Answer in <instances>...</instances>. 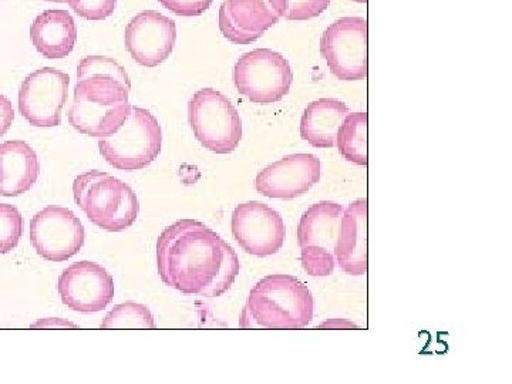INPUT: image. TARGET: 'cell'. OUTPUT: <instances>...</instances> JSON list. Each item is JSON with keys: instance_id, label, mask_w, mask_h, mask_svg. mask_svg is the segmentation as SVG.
Returning <instances> with one entry per match:
<instances>
[{"instance_id": "24", "label": "cell", "mask_w": 512, "mask_h": 384, "mask_svg": "<svg viewBox=\"0 0 512 384\" xmlns=\"http://www.w3.org/2000/svg\"><path fill=\"white\" fill-rule=\"evenodd\" d=\"M22 214L18 208L10 204H0V255L9 254L18 247L23 237Z\"/></svg>"}, {"instance_id": "20", "label": "cell", "mask_w": 512, "mask_h": 384, "mask_svg": "<svg viewBox=\"0 0 512 384\" xmlns=\"http://www.w3.org/2000/svg\"><path fill=\"white\" fill-rule=\"evenodd\" d=\"M130 111V103L106 107L90 103L83 97L74 94L73 104L69 111V123L80 134L100 140V138L116 134L127 120Z\"/></svg>"}, {"instance_id": "31", "label": "cell", "mask_w": 512, "mask_h": 384, "mask_svg": "<svg viewBox=\"0 0 512 384\" xmlns=\"http://www.w3.org/2000/svg\"><path fill=\"white\" fill-rule=\"evenodd\" d=\"M357 3H367V0H355Z\"/></svg>"}, {"instance_id": "17", "label": "cell", "mask_w": 512, "mask_h": 384, "mask_svg": "<svg viewBox=\"0 0 512 384\" xmlns=\"http://www.w3.org/2000/svg\"><path fill=\"white\" fill-rule=\"evenodd\" d=\"M367 205L366 198L353 201L340 220L335 258L340 271L353 276L367 274Z\"/></svg>"}, {"instance_id": "5", "label": "cell", "mask_w": 512, "mask_h": 384, "mask_svg": "<svg viewBox=\"0 0 512 384\" xmlns=\"http://www.w3.org/2000/svg\"><path fill=\"white\" fill-rule=\"evenodd\" d=\"M188 120L202 147L215 154H231L242 140V120L225 94L205 87L188 103Z\"/></svg>"}, {"instance_id": "3", "label": "cell", "mask_w": 512, "mask_h": 384, "mask_svg": "<svg viewBox=\"0 0 512 384\" xmlns=\"http://www.w3.org/2000/svg\"><path fill=\"white\" fill-rule=\"evenodd\" d=\"M73 194L77 207L104 231H126L140 214V201L133 188L104 171L80 174L74 180Z\"/></svg>"}, {"instance_id": "22", "label": "cell", "mask_w": 512, "mask_h": 384, "mask_svg": "<svg viewBox=\"0 0 512 384\" xmlns=\"http://www.w3.org/2000/svg\"><path fill=\"white\" fill-rule=\"evenodd\" d=\"M367 124H369V114L367 113H349L339 127L338 136H336V146L340 156L350 163L367 167L369 157H367Z\"/></svg>"}, {"instance_id": "27", "label": "cell", "mask_w": 512, "mask_h": 384, "mask_svg": "<svg viewBox=\"0 0 512 384\" xmlns=\"http://www.w3.org/2000/svg\"><path fill=\"white\" fill-rule=\"evenodd\" d=\"M158 2L174 15L194 18V16H201L202 13L207 12L214 0H158Z\"/></svg>"}, {"instance_id": "23", "label": "cell", "mask_w": 512, "mask_h": 384, "mask_svg": "<svg viewBox=\"0 0 512 384\" xmlns=\"http://www.w3.org/2000/svg\"><path fill=\"white\" fill-rule=\"evenodd\" d=\"M101 329H153L156 328V320L153 313L146 305L137 302L120 303L114 306L113 311L104 318Z\"/></svg>"}, {"instance_id": "8", "label": "cell", "mask_w": 512, "mask_h": 384, "mask_svg": "<svg viewBox=\"0 0 512 384\" xmlns=\"http://www.w3.org/2000/svg\"><path fill=\"white\" fill-rule=\"evenodd\" d=\"M320 53L330 72L342 82H359L367 77V20L342 18L325 30Z\"/></svg>"}, {"instance_id": "9", "label": "cell", "mask_w": 512, "mask_h": 384, "mask_svg": "<svg viewBox=\"0 0 512 384\" xmlns=\"http://www.w3.org/2000/svg\"><path fill=\"white\" fill-rule=\"evenodd\" d=\"M84 239L82 221L69 208L49 205L30 221V242L46 261H69L84 247Z\"/></svg>"}, {"instance_id": "12", "label": "cell", "mask_w": 512, "mask_h": 384, "mask_svg": "<svg viewBox=\"0 0 512 384\" xmlns=\"http://www.w3.org/2000/svg\"><path fill=\"white\" fill-rule=\"evenodd\" d=\"M57 291L64 305L74 312L104 311L114 299V279L103 266L80 261L64 269L57 282Z\"/></svg>"}, {"instance_id": "19", "label": "cell", "mask_w": 512, "mask_h": 384, "mask_svg": "<svg viewBox=\"0 0 512 384\" xmlns=\"http://www.w3.org/2000/svg\"><path fill=\"white\" fill-rule=\"evenodd\" d=\"M30 39L37 52L46 59H64L76 46L77 26L66 10H46L33 20Z\"/></svg>"}, {"instance_id": "15", "label": "cell", "mask_w": 512, "mask_h": 384, "mask_svg": "<svg viewBox=\"0 0 512 384\" xmlns=\"http://www.w3.org/2000/svg\"><path fill=\"white\" fill-rule=\"evenodd\" d=\"M131 80L117 60L106 56H87L77 64L74 94L100 106L128 103Z\"/></svg>"}, {"instance_id": "21", "label": "cell", "mask_w": 512, "mask_h": 384, "mask_svg": "<svg viewBox=\"0 0 512 384\" xmlns=\"http://www.w3.org/2000/svg\"><path fill=\"white\" fill-rule=\"evenodd\" d=\"M349 114V107L336 99L312 101L301 120V136L315 148L336 147V136L343 120Z\"/></svg>"}, {"instance_id": "6", "label": "cell", "mask_w": 512, "mask_h": 384, "mask_svg": "<svg viewBox=\"0 0 512 384\" xmlns=\"http://www.w3.org/2000/svg\"><path fill=\"white\" fill-rule=\"evenodd\" d=\"M345 208L338 202L311 205L298 225V245L303 269L311 276H329L336 266L335 248Z\"/></svg>"}, {"instance_id": "1", "label": "cell", "mask_w": 512, "mask_h": 384, "mask_svg": "<svg viewBox=\"0 0 512 384\" xmlns=\"http://www.w3.org/2000/svg\"><path fill=\"white\" fill-rule=\"evenodd\" d=\"M161 281L184 295L218 298L237 281L241 264L234 248L204 222L180 220L157 239Z\"/></svg>"}, {"instance_id": "30", "label": "cell", "mask_w": 512, "mask_h": 384, "mask_svg": "<svg viewBox=\"0 0 512 384\" xmlns=\"http://www.w3.org/2000/svg\"><path fill=\"white\" fill-rule=\"evenodd\" d=\"M46 2L66 3V0H46Z\"/></svg>"}, {"instance_id": "25", "label": "cell", "mask_w": 512, "mask_h": 384, "mask_svg": "<svg viewBox=\"0 0 512 384\" xmlns=\"http://www.w3.org/2000/svg\"><path fill=\"white\" fill-rule=\"evenodd\" d=\"M332 0H272L281 19L309 20L318 18L329 8Z\"/></svg>"}, {"instance_id": "18", "label": "cell", "mask_w": 512, "mask_h": 384, "mask_svg": "<svg viewBox=\"0 0 512 384\" xmlns=\"http://www.w3.org/2000/svg\"><path fill=\"white\" fill-rule=\"evenodd\" d=\"M40 175L36 151L22 140L0 144V195L20 197L32 190Z\"/></svg>"}, {"instance_id": "10", "label": "cell", "mask_w": 512, "mask_h": 384, "mask_svg": "<svg viewBox=\"0 0 512 384\" xmlns=\"http://www.w3.org/2000/svg\"><path fill=\"white\" fill-rule=\"evenodd\" d=\"M69 74L43 67L29 74L19 90V111L32 126H60L69 96Z\"/></svg>"}, {"instance_id": "2", "label": "cell", "mask_w": 512, "mask_h": 384, "mask_svg": "<svg viewBox=\"0 0 512 384\" xmlns=\"http://www.w3.org/2000/svg\"><path fill=\"white\" fill-rule=\"evenodd\" d=\"M312 292L298 278L265 276L251 289L242 312V326L265 329H303L313 319Z\"/></svg>"}, {"instance_id": "29", "label": "cell", "mask_w": 512, "mask_h": 384, "mask_svg": "<svg viewBox=\"0 0 512 384\" xmlns=\"http://www.w3.org/2000/svg\"><path fill=\"white\" fill-rule=\"evenodd\" d=\"M32 328H76V325L63 319H42L33 323Z\"/></svg>"}, {"instance_id": "4", "label": "cell", "mask_w": 512, "mask_h": 384, "mask_svg": "<svg viewBox=\"0 0 512 384\" xmlns=\"http://www.w3.org/2000/svg\"><path fill=\"white\" fill-rule=\"evenodd\" d=\"M161 147L163 131L156 116L134 106L116 134L99 140L101 157L120 171L144 170L160 156Z\"/></svg>"}, {"instance_id": "16", "label": "cell", "mask_w": 512, "mask_h": 384, "mask_svg": "<svg viewBox=\"0 0 512 384\" xmlns=\"http://www.w3.org/2000/svg\"><path fill=\"white\" fill-rule=\"evenodd\" d=\"M281 20L272 0H225L220 30L235 45H251Z\"/></svg>"}, {"instance_id": "14", "label": "cell", "mask_w": 512, "mask_h": 384, "mask_svg": "<svg viewBox=\"0 0 512 384\" xmlns=\"http://www.w3.org/2000/svg\"><path fill=\"white\" fill-rule=\"evenodd\" d=\"M322 164L313 154H289L259 171L255 188L259 194L276 200H293L319 183Z\"/></svg>"}, {"instance_id": "13", "label": "cell", "mask_w": 512, "mask_h": 384, "mask_svg": "<svg viewBox=\"0 0 512 384\" xmlns=\"http://www.w3.org/2000/svg\"><path fill=\"white\" fill-rule=\"evenodd\" d=\"M177 43V25L156 10H144L130 20L124 33V45L134 62L153 69L173 53Z\"/></svg>"}, {"instance_id": "7", "label": "cell", "mask_w": 512, "mask_h": 384, "mask_svg": "<svg viewBox=\"0 0 512 384\" xmlns=\"http://www.w3.org/2000/svg\"><path fill=\"white\" fill-rule=\"evenodd\" d=\"M234 83L239 94L251 103L269 106L291 92V64L272 49H255L239 57L234 67Z\"/></svg>"}, {"instance_id": "26", "label": "cell", "mask_w": 512, "mask_h": 384, "mask_svg": "<svg viewBox=\"0 0 512 384\" xmlns=\"http://www.w3.org/2000/svg\"><path fill=\"white\" fill-rule=\"evenodd\" d=\"M76 15L92 22L110 18L117 8V0H66Z\"/></svg>"}, {"instance_id": "28", "label": "cell", "mask_w": 512, "mask_h": 384, "mask_svg": "<svg viewBox=\"0 0 512 384\" xmlns=\"http://www.w3.org/2000/svg\"><path fill=\"white\" fill-rule=\"evenodd\" d=\"M13 121H15V110H13L12 101L0 94V138L8 133Z\"/></svg>"}, {"instance_id": "11", "label": "cell", "mask_w": 512, "mask_h": 384, "mask_svg": "<svg viewBox=\"0 0 512 384\" xmlns=\"http://www.w3.org/2000/svg\"><path fill=\"white\" fill-rule=\"evenodd\" d=\"M231 229L239 247L258 258L278 254L285 244L284 218L264 202L239 204L232 212Z\"/></svg>"}]
</instances>
